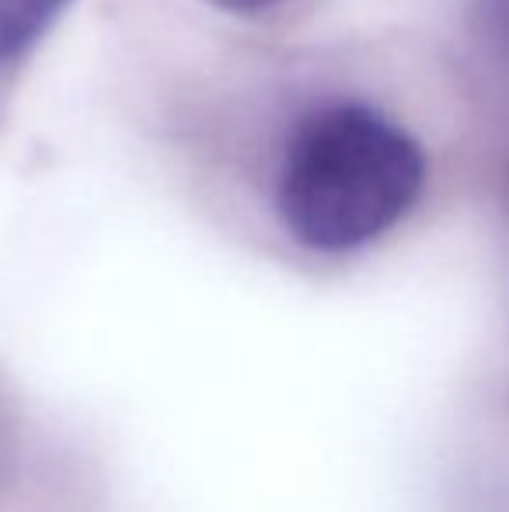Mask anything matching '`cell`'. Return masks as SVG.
Here are the masks:
<instances>
[{"mask_svg":"<svg viewBox=\"0 0 509 512\" xmlns=\"http://www.w3.org/2000/svg\"><path fill=\"white\" fill-rule=\"evenodd\" d=\"M272 147V209L286 234L318 255L381 241L426 192L419 136L370 98H311Z\"/></svg>","mask_w":509,"mask_h":512,"instance_id":"cell-1","label":"cell"},{"mask_svg":"<svg viewBox=\"0 0 509 512\" xmlns=\"http://www.w3.org/2000/svg\"><path fill=\"white\" fill-rule=\"evenodd\" d=\"M74 0H0V67L39 46Z\"/></svg>","mask_w":509,"mask_h":512,"instance_id":"cell-2","label":"cell"},{"mask_svg":"<svg viewBox=\"0 0 509 512\" xmlns=\"http://www.w3.org/2000/svg\"><path fill=\"white\" fill-rule=\"evenodd\" d=\"M471 25L478 42L509 67V0H471Z\"/></svg>","mask_w":509,"mask_h":512,"instance_id":"cell-3","label":"cell"},{"mask_svg":"<svg viewBox=\"0 0 509 512\" xmlns=\"http://www.w3.org/2000/svg\"><path fill=\"white\" fill-rule=\"evenodd\" d=\"M206 4L231 14V18H262V14L276 11L279 4H286V0H206Z\"/></svg>","mask_w":509,"mask_h":512,"instance_id":"cell-4","label":"cell"}]
</instances>
